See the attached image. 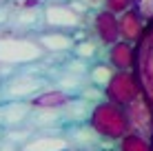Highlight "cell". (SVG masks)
Returning <instances> with one entry per match:
<instances>
[{
  "label": "cell",
  "instance_id": "obj_1",
  "mask_svg": "<svg viewBox=\"0 0 153 151\" xmlns=\"http://www.w3.org/2000/svg\"><path fill=\"white\" fill-rule=\"evenodd\" d=\"M42 62L22 67V69L13 71L11 76H7L0 82L4 100H33L38 93H42L47 87H51L49 76L45 74V69H40Z\"/></svg>",
  "mask_w": 153,
  "mask_h": 151
},
{
  "label": "cell",
  "instance_id": "obj_2",
  "mask_svg": "<svg viewBox=\"0 0 153 151\" xmlns=\"http://www.w3.org/2000/svg\"><path fill=\"white\" fill-rule=\"evenodd\" d=\"M47 58V51L42 49L38 38H27L22 33L0 36V65L11 67V69H22V67L36 65Z\"/></svg>",
  "mask_w": 153,
  "mask_h": 151
},
{
  "label": "cell",
  "instance_id": "obj_3",
  "mask_svg": "<svg viewBox=\"0 0 153 151\" xmlns=\"http://www.w3.org/2000/svg\"><path fill=\"white\" fill-rule=\"evenodd\" d=\"M89 124L109 142H120L126 133H131V122L126 109L111 100H102L93 107Z\"/></svg>",
  "mask_w": 153,
  "mask_h": 151
},
{
  "label": "cell",
  "instance_id": "obj_4",
  "mask_svg": "<svg viewBox=\"0 0 153 151\" xmlns=\"http://www.w3.org/2000/svg\"><path fill=\"white\" fill-rule=\"evenodd\" d=\"M135 76L140 80L142 93L153 105V20L146 22L140 40L135 42Z\"/></svg>",
  "mask_w": 153,
  "mask_h": 151
},
{
  "label": "cell",
  "instance_id": "obj_5",
  "mask_svg": "<svg viewBox=\"0 0 153 151\" xmlns=\"http://www.w3.org/2000/svg\"><path fill=\"white\" fill-rule=\"evenodd\" d=\"M91 16L78 13L69 2H45V7H42L45 29H49V31L73 33L78 29H84V25H87V20H91Z\"/></svg>",
  "mask_w": 153,
  "mask_h": 151
},
{
  "label": "cell",
  "instance_id": "obj_6",
  "mask_svg": "<svg viewBox=\"0 0 153 151\" xmlns=\"http://www.w3.org/2000/svg\"><path fill=\"white\" fill-rule=\"evenodd\" d=\"M104 93H107V100H111L120 107H129L135 98L142 96V87L135 71H115V76L111 78Z\"/></svg>",
  "mask_w": 153,
  "mask_h": 151
},
{
  "label": "cell",
  "instance_id": "obj_7",
  "mask_svg": "<svg viewBox=\"0 0 153 151\" xmlns=\"http://www.w3.org/2000/svg\"><path fill=\"white\" fill-rule=\"evenodd\" d=\"M69 138L65 133V127L56 129H40L20 147V151H69Z\"/></svg>",
  "mask_w": 153,
  "mask_h": 151
},
{
  "label": "cell",
  "instance_id": "obj_8",
  "mask_svg": "<svg viewBox=\"0 0 153 151\" xmlns=\"http://www.w3.org/2000/svg\"><path fill=\"white\" fill-rule=\"evenodd\" d=\"M126 109V116L131 122V131L142 133L146 138H153V105L146 100V96L142 93L140 98H135Z\"/></svg>",
  "mask_w": 153,
  "mask_h": 151
},
{
  "label": "cell",
  "instance_id": "obj_9",
  "mask_svg": "<svg viewBox=\"0 0 153 151\" xmlns=\"http://www.w3.org/2000/svg\"><path fill=\"white\" fill-rule=\"evenodd\" d=\"M91 25H93V36H96L104 47H111V45L118 42V40H122L120 38V18L115 13H111L109 9L93 11Z\"/></svg>",
  "mask_w": 153,
  "mask_h": 151
},
{
  "label": "cell",
  "instance_id": "obj_10",
  "mask_svg": "<svg viewBox=\"0 0 153 151\" xmlns=\"http://www.w3.org/2000/svg\"><path fill=\"white\" fill-rule=\"evenodd\" d=\"M38 42L42 45V49L51 56H67L73 54V47H76V38L73 33H67V31H49L45 29L42 33L36 36Z\"/></svg>",
  "mask_w": 153,
  "mask_h": 151
},
{
  "label": "cell",
  "instance_id": "obj_11",
  "mask_svg": "<svg viewBox=\"0 0 153 151\" xmlns=\"http://www.w3.org/2000/svg\"><path fill=\"white\" fill-rule=\"evenodd\" d=\"M107 60L115 67V71H133L135 67V45L118 40L115 45L107 47Z\"/></svg>",
  "mask_w": 153,
  "mask_h": 151
},
{
  "label": "cell",
  "instance_id": "obj_12",
  "mask_svg": "<svg viewBox=\"0 0 153 151\" xmlns=\"http://www.w3.org/2000/svg\"><path fill=\"white\" fill-rule=\"evenodd\" d=\"M118 18H120V38L135 45L140 40V36H142V31H144L149 20H146L135 7L129 9V11H124L122 16H118Z\"/></svg>",
  "mask_w": 153,
  "mask_h": 151
},
{
  "label": "cell",
  "instance_id": "obj_13",
  "mask_svg": "<svg viewBox=\"0 0 153 151\" xmlns=\"http://www.w3.org/2000/svg\"><path fill=\"white\" fill-rule=\"evenodd\" d=\"M113 76H115V67L109 60H98V62H93L91 69H89V82L100 87V89H107Z\"/></svg>",
  "mask_w": 153,
  "mask_h": 151
},
{
  "label": "cell",
  "instance_id": "obj_14",
  "mask_svg": "<svg viewBox=\"0 0 153 151\" xmlns=\"http://www.w3.org/2000/svg\"><path fill=\"white\" fill-rule=\"evenodd\" d=\"M118 151H153V142L151 138L131 131L118 142Z\"/></svg>",
  "mask_w": 153,
  "mask_h": 151
},
{
  "label": "cell",
  "instance_id": "obj_15",
  "mask_svg": "<svg viewBox=\"0 0 153 151\" xmlns=\"http://www.w3.org/2000/svg\"><path fill=\"white\" fill-rule=\"evenodd\" d=\"M100 49H102V42L98 38H84V40H78L76 47H73V56L87 60V62H93L96 58H100Z\"/></svg>",
  "mask_w": 153,
  "mask_h": 151
},
{
  "label": "cell",
  "instance_id": "obj_16",
  "mask_svg": "<svg viewBox=\"0 0 153 151\" xmlns=\"http://www.w3.org/2000/svg\"><path fill=\"white\" fill-rule=\"evenodd\" d=\"M133 4H135V0H107L104 9H109V11L115 13V16H122L124 11L133 9Z\"/></svg>",
  "mask_w": 153,
  "mask_h": 151
},
{
  "label": "cell",
  "instance_id": "obj_17",
  "mask_svg": "<svg viewBox=\"0 0 153 151\" xmlns=\"http://www.w3.org/2000/svg\"><path fill=\"white\" fill-rule=\"evenodd\" d=\"M133 7L138 9L146 20H153V0H135Z\"/></svg>",
  "mask_w": 153,
  "mask_h": 151
},
{
  "label": "cell",
  "instance_id": "obj_18",
  "mask_svg": "<svg viewBox=\"0 0 153 151\" xmlns=\"http://www.w3.org/2000/svg\"><path fill=\"white\" fill-rule=\"evenodd\" d=\"M11 13H13V4L11 2H0V27H9Z\"/></svg>",
  "mask_w": 153,
  "mask_h": 151
},
{
  "label": "cell",
  "instance_id": "obj_19",
  "mask_svg": "<svg viewBox=\"0 0 153 151\" xmlns=\"http://www.w3.org/2000/svg\"><path fill=\"white\" fill-rule=\"evenodd\" d=\"M84 4H87L91 11H100V9H104V4H107V0H82Z\"/></svg>",
  "mask_w": 153,
  "mask_h": 151
},
{
  "label": "cell",
  "instance_id": "obj_20",
  "mask_svg": "<svg viewBox=\"0 0 153 151\" xmlns=\"http://www.w3.org/2000/svg\"><path fill=\"white\" fill-rule=\"evenodd\" d=\"M47 2H69V0H47Z\"/></svg>",
  "mask_w": 153,
  "mask_h": 151
},
{
  "label": "cell",
  "instance_id": "obj_21",
  "mask_svg": "<svg viewBox=\"0 0 153 151\" xmlns=\"http://www.w3.org/2000/svg\"><path fill=\"white\" fill-rule=\"evenodd\" d=\"M69 151H76V149H69Z\"/></svg>",
  "mask_w": 153,
  "mask_h": 151
},
{
  "label": "cell",
  "instance_id": "obj_22",
  "mask_svg": "<svg viewBox=\"0 0 153 151\" xmlns=\"http://www.w3.org/2000/svg\"><path fill=\"white\" fill-rule=\"evenodd\" d=\"M151 142H153V138H151Z\"/></svg>",
  "mask_w": 153,
  "mask_h": 151
}]
</instances>
